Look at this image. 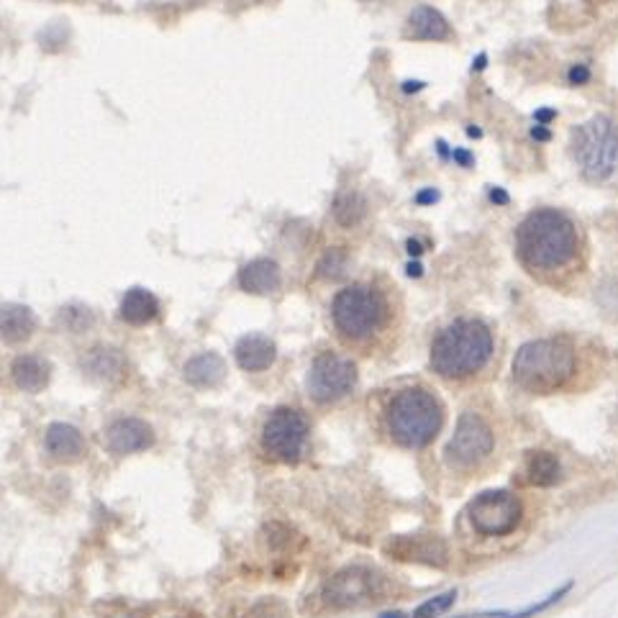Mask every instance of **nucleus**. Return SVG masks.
Listing matches in <instances>:
<instances>
[{
  "label": "nucleus",
  "instance_id": "obj_1",
  "mask_svg": "<svg viewBox=\"0 0 618 618\" xmlns=\"http://www.w3.org/2000/svg\"><path fill=\"white\" fill-rule=\"evenodd\" d=\"M516 249L531 270H560L577 254V229L565 213L542 208L521 221Z\"/></svg>",
  "mask_w": 618,
  "mask_h": 618
},
{
  "label": "nucleus",
  "instance_id": "obj_2",
  "mask_svg": "<svg viewBox=\"0 0 618 618\" xmlns=\"http://www.w3.org/2000/svg\"><path fill=\"white\" fill-rule=\"evenodd\" d=\"M493 354V334L485 324L462 318L431 344V367L442 377H467L483 370Z\"/></svg>",
  "mask_w": 618,
  "mask_h": 618
},
{
  "label": "nucleus",
  "instance_id": "obj_3",
  "mask_svg": "<svg viewBox=\"0 0 618 618\" xmlns=\"http://www.w3.org/2000/svg\"><path fill=\"white\" fill-rule=\"evenodd\" d=\"M575 375V349L562 339H536L513 357V380L529 393H554Z\"/></svg>",
  "mask_w": 618,
  "mask_h": 618
},
{
  "label": "nucleus",
  "instance_id": "obj_4",
  "mask_svg": "<svg viewBox=\"0 0 618 618\" xmlns=\"http://www.w3.org/2000/svg\"><path fill=\"white\" fill-rule=\"evenodd\" d=\"M444 421L442 403L424 388H408L388 408V429L403 447L421 449L439 434Z\"/></svg>",
  "mask_w": 618,
  "mask_h": 618
},
{
  "label": "nucleus",
  "instance_id": "obj_5",
  "mask_svg": "<svg viewBox=\"0 0 618 618\" xmlns=\"http://www.w3.org/2000/svg\"><path fill=\"white\" fill-rule=\"evenodd\" d=\"M572 154L588 180H611L618 175V126L606 116H595L580 124L572 131Z\"/></svg>",
  "mask_w": 618,
  "mask_h": 618
},
{
  "label": "nucleus",
  "instance_id": "obj_6",
  "mask_svg": "<svg viewBox=\"0 0 618 618\" xmlns=\"http://www.w3.org/2000/svg\"><path fill=\"white\" fill-rule=\"evenodd\" d=\"M336 329L347 339H365L372 331L380 329L385 318V301L377 290L367 285H349L339 290L331 306Z\"/></svg>",
  "mask_w": 618,
  "mask_h": 618
},
{
  "label": "nucleus",
  "instance_id": "obj_7",
  "mask_svg": "<svg viewBox=\"0 0 618 618\" xmlns=\"http://www.w3.org/2000/svg\"><path fill=\"white\" fill-rule=\"evenodd\" d=\"M308 421L295 408H277L262 429V447L280 462H298L308 444Z\"/></svg>",
  "mask_w": 618,
  "mask_h": 618
},
{
  "label": "nucleus",
  "instance_id": "obj_8",
  "mask_svg": "<svg viewBox=\"0 0 618 618\" xmlns=\"http://www.w3.org/2000/svg\"><path fill=\"white\" fill-rule=\"evenodd\" d=\"M385 593L383 577L367 567H347L324 585V601L331 608H357L377 601Z\"/></svg>",
  "mask_w": 618,
  "mask_h": 618
},
{
  "label": "nucleus",
  "instance_id": "obj_9",
  "mask_svg": "<svg viewBox=\"0 0 618 618\" xmlns=\"http://www.w3.org/2000/svg\"><path fill=\"white\" fill-rule=\"evenodd\" d=\"M354 383H357V367L352 365V360L334 352L318 354L308 372V393L318 403L339 401L352 393Z\"/></svg>",
  "mask_w": 618,
  "mask_h": 618
},
{
  "label": "nucleus",
  "instance_id": "obj_10",
  "mask_svg": "<svg viewBox=\"0 0 618 618\" xmlns=\"http://www.w3.org/2000/svg\"><path fill=\"white\" fill-rule=\"evenodd\" d=\"M470 521L477 534L503 536L521 521V503L506 490H488L472 501Z\"/></svg>",
  "mask_w": 618,
  "mask_h": 618
},
{
  "label": "nucleus",
  "instance_id": "obj_11",
  "mask_svg": "<svg viewBox=\"0 0 618 618\" xmlns=\"http://www.w3.org/2000/svg\"><path fill=\"white\" fill-rule=\"evenodd\" d=\"M490 449H493V431H490V426L477 413H462L460 421H457V429H454V436L447 444L449 462L460 467H470L475 462L485 460Z\"/></svg>",
  "mask_w": 618,
  "mask_h": 618
},
{
  "label": "nucleus",
  "instance_id": "obj_12",
  "mask_svg": "<svg viewBox=\"0 0 618 618\" xmlns=\"http://www.w3.org/2000/svg\"><path fill=\"white\" fill-rule=\"evenodd\" d=\"M108 447L118 454L142 452L154 442V434L142 418H118L106 431Z\"/></svg>",
  "mask_w": 618,
  "mask_h": 618
},
{
  "label": "nucleus",
  "instance_id": "obj_13",
  "mask_svg": "<svg viewBox=\"0 0 618 618\" xmlns=\"http://www.w3.org/2000/svg\"><path fill=\"white\" fill-rule=\"evenodd\" d=\"M283 283L280 267L272 259H254L239 272V285L252 295H270Z\"/></svg>",
  "mask_w": 618,
  "mask_h": 618
},
{
  "label": "nucleus",
  "instance_id": "obj_14",
  "mask_svg": "<svg viewBox=\"0 0 618 618\" xmlns=\"http://www.w3.org/2000/svg\"><path fill=\"white\" fill-rule=\"evenodd\" d=\"M408 39H418V42H442L449 36V24L442 13L431 6H418L408 16L406 26Z\"/></svg>",
  "mask_w": 618,
  "mask_h": 618
},
{
  "label": "nucleus",
  "instance_id": "obj_15",
  "mask_svg": "<svg viewBox=\"0 0 618 618\" xmlns=\"http://www.w3.org/2000/svg\"><path fill=\"white\" fill-rule=\"evenodd\" d=\"M234 354H236V362H239V367H242V370L262 372V370H267L272 362H275L277 349H275V344L267 339V336L252 334V336H244V339H239Z\"/></svg>",
  "mask_w": 618,
  "mask_h": 618
},
{
  "label": "nucleus",
  "instance_id": "obj_16",
  "mask_svg": "<svg viewBox=\"0 0 618 618\" xmlns=\"http://www.w3.org/2000/svg\"><path fill=\"white\" fill-rule=\"evenodd\" d=\"M36 329L34 313L26 306H18V303H6L0 306V339L8 344H21L26 342Z\"/></svg>",
  "mask_w": 618,
  "mask_h": 618
},
{
  "label": "nucleus",
  "instance_id": "obj_17",
  "mask_svg": "<svg viewBox=\"0 0 618 618\" xmlns=\"http://www.w3.org/2000/svg\"><path fill=\"white\" fill-rule=\"evenodd\" d=\"M393 552L401 560H418L429 562V565H444L447 562V547L436 536H413V539L406 536L401 542H395Z\"/></svg>",
  "mask_w": 618,
  "mask_h": 618
},
{
  "label": "nucleus",
  "instance_id": "obj_18",
  "mask_svg": "<svg viewBox=\"0 0 618 618\" xmlns=\"http://www.w3.org/2000/svg\"><path fill=\"white\" fill-rule=\"evenodd\" d=\"M13 383L24 393H39V390L47 388L49 383V365L36 357V354H24V357H16L11 367Z\"/></svg>",
  "mask_w": 618,
  "mask_h": 618
},
{
  "label": "nucleus",
  "instance_id": "obj_19",
  "mask_svg": "<svg viewBox=\"0 0 618 618\" xmlns=\"http://www.w3.org/2000/svg\"><path fill=\"white\" fill-rule=\"evenodd\" d=\"M47 449L57 460H75L85 449L83 434L70 424H52L47 429Z\"/></svg>",
  "mask_w": 618,
  "mask_h": 618
},
{
  "label": "nucleus",
  "instance_id": "obj_20",
  "mask_svg": "<svg viewBox=\"0 0 618 618\" xmlns=\"http://www.w3.org/2000/svg\"><path fill=\"white\" fill-rule=\"evenodd\" d=\"M224 375V360L213 352L198 354V357H193V360L185 365V380H188L190 385H198V388H213V385L224 380Z\"/></svg>",
  "mask_w": 618,
  "mask_h": 618
},
{
  "label": "nucleus",
  "instance_id": "obj_21",
  "mask_svg": "<svg viewBox=\"0 0 618 618\" xmlns=\"http://www.w3.org/2000/svg\"><path fill=\"white\" fill-rule=\"evenodd\" d=\"M157 313H159V301L144 288L129 290V293L124 295V301H121V318L131 326L149 324V321L157 318Z\"/></svg>",
  "mask_w": 618,
  "mask_h": 618
},
{
  "label": "nucleus",
  "instance_id": "obj_22",
  "mask_svg": "<svg viewBox=\"0 0 618 618\" xmlns=\"http://www.w3.org/2000/svg\"><path fill=\"white\" fill-rule=\"evenodd\" d=\"M526 480L539 488H549L560 480V462L549 452H531L526 460Z\"/></svg>",
  "mask_w": 618,
  "mask_h": 618
},
{
  "label": "nucleus",
  "instance_id": "obj_23",
  "mask_svg": "<svg viewBox=\"0 0 618 618\" xmlns=\"http://www.w3.org/2000/svg\"><path fill=\"white\" fill-rule=\"evenodd\" d=\"M83 367L88 370V375L98 377V380H113L124 370V357L111 347H98L88 354Z\"/></svg>",
  "mask_w": 618,
  "mask_h": 618
},
{
  "label": "nucleus",
  "instance_id": "obj_24",
  "mask_svg": "<svg viewBox=\"0 0 618 618\" xmlns=\"http://www.w3.org/2000/svg\"><path fill=\"white\" fill-rule=\"evenodd\" d=\"M367 203L360 193H339L334 201V218L342 226H357L365 218Z\"/></svg>",
  "mask_w": 618,
  "mask_h": 618
},
{
  "label": "nucleus",
  "instance_id": "obj_25",
  "mask_svg": "<svg viewBox=\"0 0 618 618\" xmlns=\"http://www.w3.org/2000/svg\"><path fill=\"white\" fill-rule=\"evenodd\" d=\"M454 598H457V593H454V590L436 595V598H431V601L421 603V606L416 608V613H413V618H439L442 613H447L449 608H452Z\"/></svg>",
  "mask_w": 618,
  "mask_h": 618
},
{
  "label": "nucleus",
  "instance_id": "obj_26",
  "mask_svg": "<svg viewBox=\"0 0 618 618\" xmlns=\"http://www.w3.org/2000/svg\"><path fill=\"white\" fill-rule=\"evenodd\" d=\"M347 272V254L342 249H331V252L324 254V259L318 262V275L329 277V280H336Z\"/></svg>",
  "mask_w": 618,
  "mask_h": 618
},
{
  "label": "nucleus",
  "instance_id": "obj_27",
  "mask_svg": "<svg viewBox=\"0 0 618 618\" xmlns=\"http://www.w3.org/2000/svg\"><path fill=\"white\" fill-rule=\"evenodd\" d=\"M244 618H285V611L280 603L265 601V603H259V606H254Z\"/></svg>",
  "mask_w": 618,
  "mask_h": 618
},
{
  "label": "nucleus",
  "instance_id": "obj_28",
  "mask_svg": "<svg viewBox=\"0 0 618 618\" xmlns=\"http://www.w3.org/2000/svg\"><path fill=\"white\" fill-rule=\"evenodd\" d=\"M567 77H570L572 85H585L590 80V70L585 65H575Z\"/></svg>",
  "mask_w": 618,
  "mask_h": 618
},
{
  "label": "nucleus",
  "instance_id": "obj_29",
  "mask_svg": "<svg viewBox=\"0 0 618 618\" xmlns=\"http://www.w3.org/2000/svg\"><path fill=\"white\" fill-rule=\"evenodd\" d=\"M452 157L457 159V162H460L462 167H470V165H472V157H470V154L465 152V149H454V154H452Z\"/></svg>",
  "mask_w": 618,
  "mask_h": 618
},
{
  "label": "nucleus",
  "instance_id": "obj_30",
  "mask_svg": "<svg viewBox=\"0 0 618 618\" xmlns=\"http://www.w3.org/2000/svg\"><path fill=\"white\" fill-rule=\"evenodd\" d=\"M434 201H439V193H436V190H426V193H421L416 198V203H434Z\"/></svg>",
  "mask_w": 618,
  "mask_h": 618
},
{
  "label": "nucleus",
  "instance_id": "obj_31",
  "mask_svg": "<svg viewBox=\"0 0 618 618\" xmlns=\"http://www.w3.org/2000/svg\"><path fill=\"white\" fill-rule=\"evenodd\" d=\"M490 198H493L495 203H508V195L503 193V190H498V188L490 190Z\"/></svg>",
  "mask_w": 618,
  "mask_h": 618
},
{
  "label": "nucleus",
  "instance_id": "obj_32",
  "mask_svg": "<svg viewBox=\"0 0 618 618\" xmlns=\"http://www.w3.org/2000/svg\"><path fill=\"white\" fill-rule=\"evenodd\" d=\"M531 134H534V139H542V142H544V139H549V131L544 129V126H536V129L531 131Z\"/></svg>",
  "mask_w": 618,
  "mask_h": 618
},
{
  "label": "nucleus",
  "instance_id": "obj_33",
  "mask_svg": "<svg viewBox=\"0 0 618 618\" xmlns=\"http://www.w3.org/2000/svg\"><path fill=\"white\" fill-rule=\"evenodd\" d=\"M408 252H411V254H416V257H418V254L424 252V249H421V244H418V242H413V239H411V242H408Z\"/></svg>",
  "mask_w": 618,
  "mask_h": 618
},
{
  "label": "nucleus",
  "instance_id": "obj_34",
  "mask_svg": "<svg viewBox=\"0 0 618 618\" xmlns=\"http://www.w3.org/2000/svg\"><path fill=\"white\" fill-rule=\"evenodd\" d=\"M472 67H475V70H483V67H485V54H480V57H477V62Z\"/></svg>",
  "mask_w": 618,
  "mask_h": 618
},
{
  "label": "nucleus",
  "instance_id": "obj_35",
  "mask_svg": "<svg viewBox=\"0 0 618 618\" xmlns=\"http://www.w3.org/2000/svg\"><path fill=\"white\" fill-rule=\"evenodd\" d=\"M408 275H421V265H411V267H408Z\"/></svg>",
  "mask_w": 618,
  "mask_h": 618
},
{
  "label": "nucleus",
  "instance_id": "obj_36",
  "mask_svg": "<svg viewBox=\"0 0 618 618\" xmlns=\"http://www.w3.org/2000/svg\"><path fill=\"white\" fill-rule=\"evenodd\" d=\"M467 134H470V136H480V134H483V131L475 129V126H470V129H467Z\"/></svg>",
  "mask_w": 618,
  "mask_h": 618
},
{
  "label": "nucleus",
  "instance_id": "obj_37",
  "mask_svg": "<svg viewBox=\"0 0 618 618\" xmlns=\"http://www.w3.org/2000/svg\"><path fill=\"white\" fill-rule=\"evenodd\" d=\"M111 618H136V616H131V613H118V616H111Z\"/></svg>",
  "mask_w": 618,
  "mask_h": 618
}]
</instances>
